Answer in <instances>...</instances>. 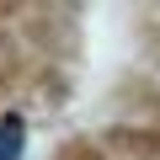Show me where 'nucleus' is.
Instances as JSON below:
<instances>
[{"instance_id":"1","label":"nucleus","mask_w":160,"mask_h":160,"mask_svg":"<svg viewBox=\"0 0 160 160\" xmlns=\"http://www.w3.org/2000/svg\"><path fill=\"white\" fill-rule=\"evenodd\" d=\"M22 155H27V118L0 112V160H22Z\"/></svg>"}]
</instances>
